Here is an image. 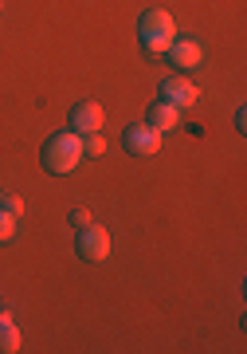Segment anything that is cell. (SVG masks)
I'll use <instances>...</instances> for the list:
<instances>
[{
  "label": "cell",
  "mask_w": 247,
  "mask_h": 354,
  "mask_svg": "<svg viewBox=\"0 0 247 354\" xmlns=\"http://www.w3.org/2000/svg\"><path fill=\"white\" fill-rule=\"evenodd\" d=\"M43 169L48 174H59L67 177L71 169H79V162H83V134H75V130H59V134H51L48 142H43Z\"/></svg>",
  "instance_id": "1"
},
{
  "label": "cell",
  "mask_w": 247,
  "mask_h": 354,
  "mask_svg": "<svg viewBox=\"0 0 247 354\" xmlns=\"http://www.w3.org/2000/svg\"><path fill=\"white\" fill-rule=\"evenodd\" d=\"M137 36H141V51H146V55H165L169 44L177 39L173 16L165 12V8H149V12L141 16V24H137Z\"/></svg>",
  "instance_id": "2"
},
{
  "label": "cell",
  "mask_w": 247,
  "mask_h": 354,
  "mask_svg": "<svg viewBox=\"0 0 247 354\" xmlns=\"http://www.w3.org/2000/svg\"><path fill=\"white\" fill-rule=\"evenodd\" d=\"M75 252L83 256L87 264H102V260L110 256V232H106L102 225H87V228H79Z\"/></svg>",
  "instance_id": "3"
},
{
  "label": "cell",
  "mask_w": 247,
  "mask_h": 354,
  "mask_svg": "<svg viewBox=\"0 0 247 354\" xmlns=\"http://www.w3.org/2000/svg\"><path fill=\"white\" fill-rule=\"evenodd\" d=\"M161 99L185 111V106H192V102L200 99V87L192 83V79H185V75H173V79H165V83H161Z\"/></svg>",
  "instance_id": "4"
},
{
  "label": "cell",
  "mask_w": 247,
  "mask_h": 354,
  "mask_svg": "<svg viewBox=\"0 0 247 354\" xmlns=\"http://www.w3.org/2000/svg\"><path fill=\"white\" fill-rule=\"evenodd\" d=\"M126 150L137 153V158L157 153V150H161V130H153L149 122H141V127H130V130H126Z\"/></svg>",
  "instance_id": "5"
},
{
  "label": "cell",
  "mask_w": 247,
  "mask_h": 354,
  "mask_svg": "<svg viewBox=\"0 0 247 354\" xmlns=\"http://www.w3.org/2000/svg\"><path fill=\"white\" fill-rule=\"evenodd\" d=\"M165 55H169V64H173L177 71H192V67H200V59H204V48H200L197 39H181L177 36Z\"/></svg>",
  "instance_id": "6"
},
{
  "label": "cell",
  "mask_w": 247,
  "mask_h": 354,
  "mask_svg": "<svg viewBox=\"0 0 247 354\" xmlns=\"http://www.w3.org/2000/svg\"><path fill=\"white\" fill-rule=\"evenodd\" d=\"M102 122H106V111L99 102H75V111H71L75 134H95V130H102Z\"/></svg>",
  "instance_id": "7"
},
{
  "label": "cell",
  "mask_w": 247,
  "mask_h": 354,
  "mask_svg": "<svg viewBox=\"0 0 247 354\" xmlns=\"http://www.w3.org/2000/svg\"><path fill=\"white\" fill-rule=\"evenodd\" d=\"M146 122H149L153 130H161V134H165V130H177V127H181V106L157 99L153 106H149V118H146Z\"/></svg>",
  "instance_id": "8"
},
{
  "label": "cell",
  "mask_w": 247,
  "mask_h": 354,
  "mask_svg": "<svg viewBox=\"0 0 247 354\" xmlns=\"http://www.w3.org/2000/svg\"><path fill=\"white\" fill-rule=\"evenodd\" d=\"M16 351H20V327L0 311V354H16Z\"/></svg>",
  "instance_id": "9"
},
{
  "label": "cell",
  "mask_w": 247,
  "mask_h": 354,
  "mask_svg": "<svg viewBox=\"0 0 247 354\" xmlns=\"http://www.w3.org/2000/svg\"><path fill=\"white\" fill-rule=\"evenodd\" d=\"M102 153H106V138H102V130L83 134V158H102Z\"/></svg>",
  "instance_id": "10"
},
{
  "label": "cell",
  "mask_w": 247,
  "mask_h": 354,
  "mask_svg": "<svg viewBox=\"0 0 247 354\" xmlns=\"http://www.w3.org/2000/svg\"><path fill=\"white\" fill-rule=\"evenodd\" d=\"M16 236V216L12 213H0V244H8Z\"/></svg>",
  "instance_id": "11"
},
{
  "label": "cell",
  "mask_w": 247,
  "mask_h": 354,
  "mask_svg": "<svg viewBox=\"0 0 247 354\" xmlns=\"http://www.w3.org/2000/svg\"><path fill=\"white\" fill-rule=\"evenodd\" d=\"M0 201H4V213H12V216L24 213V201H20V197H12V193H8V197H0Z\"/></svg>",
  "instance_id": "12"
},
{
  "label": "cell",
  "mask_w": 247,
  "mask_h": 354,
  "mask_svg": "<svg viewBox=\"0 0 247 354\" xmlns=\"http://www.w3.org/2000/svg\"><path fill=\"white\" fill-rule=\"evenodd\" d=\"M90 225V213H87V209H75V213H71V228H87Z\"/></svg>",
  "instance_id": "13"
},
{
  "label": "cell",
  "mask_w": 247,
  "mask_h": 354,
  "mask_svg": "<svg viewBox=\"0 0 247 354\" xmlns=\"http://www.w3.org/2000/svg\"><path fill=\"white\" fill-rule=\"evenodd\" d=\"M235 130H247V111H244V106L235 111Z\"/></svg>",
  "instance_id": "14"
},
{
  "label": "cell",
  "mask_w": 247,
  "mask_h": 354,
  "mask_svg": "<svg viewBox=\"0 0 247 354\" xmlns=\"http://www.w3.org/2000/svg\"><path fill=\"white\" fill-rule=\"evenodd\" d=\"M0 8H4V4H0Z\"/></svg>",
  "instance_id": "15"
}]
</instances>
